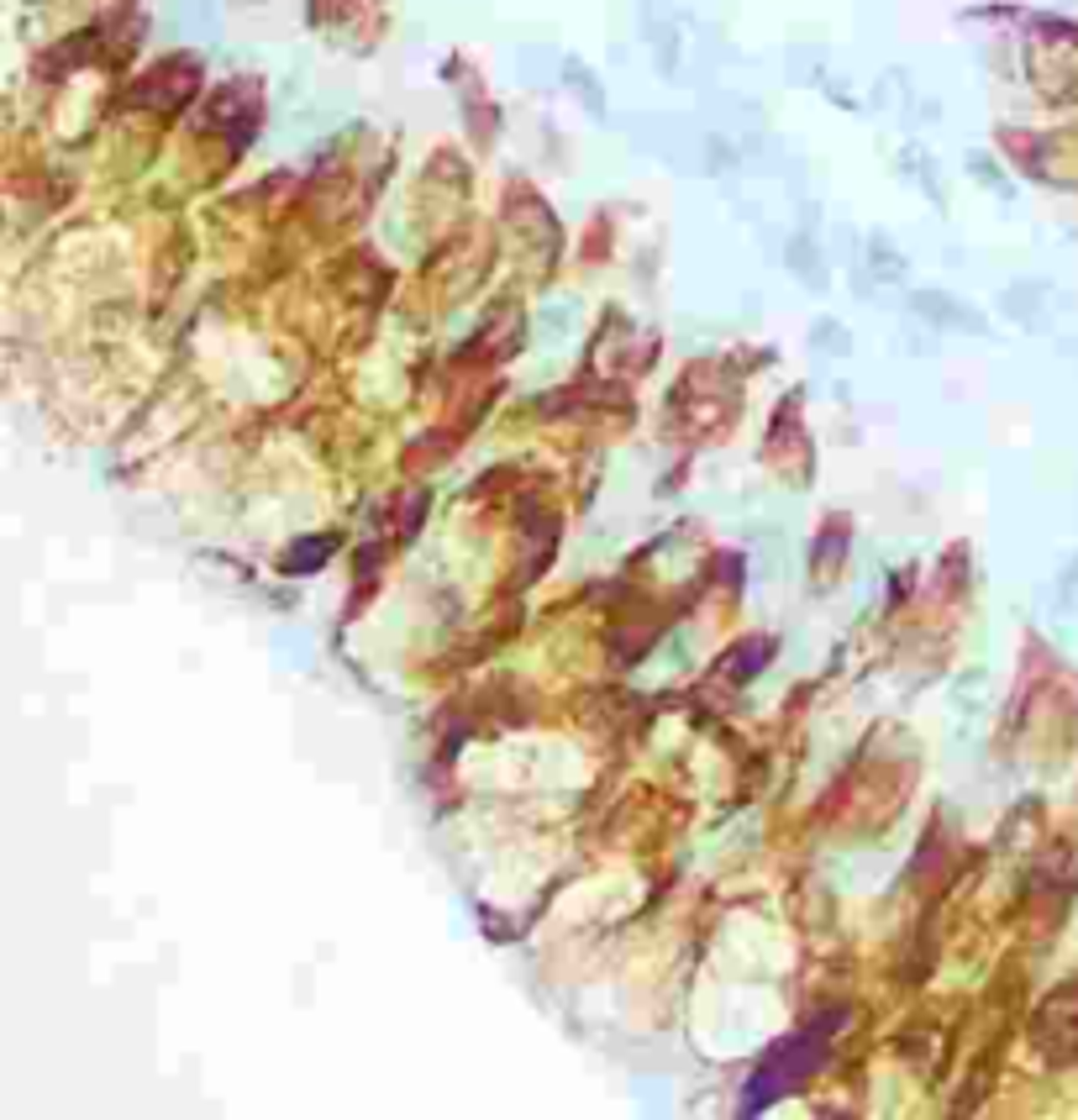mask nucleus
Wrapping results in <instances>:
<instances>
[{
    "mask_svg": "<svg viewBox=\"0 0 1078 1120\" xmlns=\"http://www.w3.org/2000/svg\"><path fill=\"white\" fill-rule=\"evenodd\" d=\"M568 80H574V90H579L584 101L595 105V111H600V105H605V101H600V90H595V80H584V68H579V64H568Z\"/></svg>",
    "mask_w": 1078,
    "mask_h": 1120,
    "instance_id": "f257e3e1",
    "label": "nucleus"
}]
</instances>
